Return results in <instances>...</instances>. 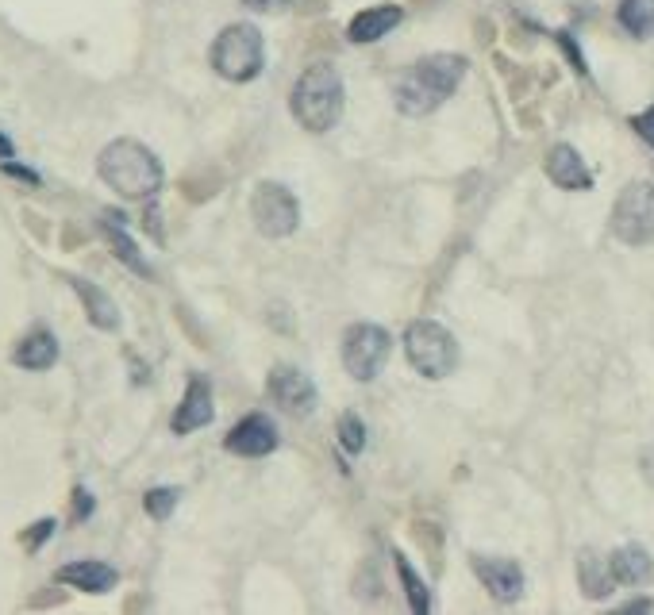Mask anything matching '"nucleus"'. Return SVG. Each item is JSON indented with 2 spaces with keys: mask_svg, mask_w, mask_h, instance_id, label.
Listing matches in <instances>:
<instances>
[{
  "mask_svg": "<svg viewBox=\"0 0 654 615\" xmlns=\"http://www.w3.org/2000/svg\"><path fill=\"white\" fill-rule=\"evenodd\" d=\"M12 362H16L20 369H31V373L51 369L54 362H58V339H54L51 331H31L24 343L16 346Z\"/></svg>",
  "mask_w": 654,
  "mask_h": 615,
  "instance_id": "18",
  "label": "nucleus"
},
{
  "mask_svg": "<svg viewBox=\"0 0 654 615\" xmlns=\"http://www.w3.org/2000/svg\"><path fill=\"white\" fill-rule=\"evenodd\" d=\"M558 43H562V47H566V54L574 58V66H578V74H585V62H581V54H578V43H574V39H570L566 31H558Z\"/></svg>",
  "mask_w": 654,
  "mask_h": 615,
  "instance_id": "29",
  "label": "nucleus"
},
{
  "mask_svg": "<svg viewBox=\"0 0 654 615\" xmlns=\"http://www.w3.org/2000/svg\"><path fill=\"white\" fill-rule=\"evenodd\" d=\"M266 47H262V31L254 24H231L216 35L212 43V70L227 81H254L262 74Z\"/></svg>",
  "mask_w": 654,
  "mask_h": 615,
  "instance_id": "4",
  "label": "nucleus"
},
{
  "mask_svg": "<svg viewBox=\"0 0 654 615\" xmlns=\"http://www.w3.org/2000/svg\"><path fill=\"white\" fill-rule=\"evenodd\" d=\"M58 581L62 585H70V589H81V592H93V596H101V592H112L116 589V581H120V573L112 566H104V562H70V566L58 569Z\"/></svg>",
  "mask_w": 654,
  "mask_h": 615,
  "instance_id": "15",
  "label": "nucleus"
},
{
  "mask_svg": "<svg viewBox=\"0 0 654 615\" xmlns=\"http://www.w3.org/2000/svg\"><path fill=\"white\" fill-rule=\"evenodd\" d=\"M466 77V58L462 54H428L416 66H408L397 85H393V100L404 116H431Z\"/></svg>",
  "mask_w": 654,
  "mask_h": 615,
  "instance_id": "1",
  "label": "nucleus"
},
{
  "mask_svg": "<svg viewBox=\"0 0 654 615\" xmlns=\"http://www.w3.org/2000/svg\"><path fill=\"white\" fill-rule=\"evenodd\" d=\"M624 612H651V600H631Z\"/></svg>",
  "mask_w": 654,
  "mask_h": 615,
  "instance_id": "33",
  "label": "nucleus"
},
{
  "mask_svg": "<svg viewBox=\"0 0 654 615\" xmlns=\"http://www.w3.org/2000/svg\"><path fill=\"white\" fill-rule=\"evenodd\" d=\"M389 350H393V339H389L385 327H378V323H354L343 335V366H347L354 381H374L381 366L389 362Z\"/></svg>",
  "mask_w": 654,
  "mask_h": 615,
  "instance_id": "7",
  "label": "nucleus"
},
{
  "mask_svg": "<svg viewBox=\"0 0 654 615\" xmlns=\"http://www.w3.org/2000/svg\"><path fill=\"white\" fill-rule=\"evenodd\" d=\"M339 439L351 454H362L366 450V423L358 416H343L339 419Z\"/></svg>",
  "mask_w": 654,
  "mask_h": 615,
  "instance_id": "23",
  "label": "nucleus"
},
{
  "mask_svg": "<svg viewBox=\"0 0 654 615\" xmlns=\"http://www.w3.org/2000/svg\"><path fill=\"white\" fill-rule=\"evenodd\" d=\"M51 535H54V519H39V523H35V527L24 535V546H27V550H39V546L51 539Z\"/></svg>",
  "mask_w": 654,
  "mask_h": 615,
  "instance_id": "25",
  "label": "nucleus"
},
{
  "mask_svg": "<svg viewBox=\"0 0 654 615\" xmlns=\"http://www.w3.org/2000/svg\"><path fill=\"white\" fill-rule=\"evenodd\" d=\"M397 573H401L404 592H408V608H412V612H428V608H431L428 589H424V581H420V577L412 573V566H408V558H401V554H397Z\"/></svg>",
  "mask_w": 654,
  "mask_h": 615,
  "instance_id": "22",
  "label": "nucleus"
},
{
  "mask_svg": "<svg viewBox=\"0 0 654 615\" xmlns=\"http://www.w3.org/2000/svg\"><path fill=\"white\" fill-rule=\"evenodd\" d=\"M470 566H474L478 581L489 589L493 600H501V604L520 600V592H524V569L516 566L512 558H489V554H478Z\"/></svg>",
  "mask_w": 654,
  "mask_h": 615,
  "instance_id": "11",
  "label": "nucleus"
},
{
  "mask_svg": "<svg viewBox=\"0 0 654 615\" xmlns=\"http://www.w3.org/2000/svg\"><path fill=\"white\" fill-rule=\"evenodd\" d=\"M620 27L635 39H651L654 35V0H620L616 8Z\"/></svg>",
  "mask_w": 654,
  "mask_h": 615,
  "instance_id": "21",
  "label": "nucleus"
},
{
  "mask_svg": "<svg viewBox=\"0 0 654 615\" xmlns=\"http://www.w3.org/2000/svg\"><path fill=\"white\" fill-rule=\"evenodd\" d=\"M266 389L274 396V404H281V408L293 412V416H308V412L316 408V385H312V377L301 373V369L277 366L274 373H270V381H266Z\"/></svg>",
  "mask_w": 654,
  "mask_h": 615,
  "instance_id": "10",
  "label": "nucleus"
},
{
  "mask_svg": "<svg viewBox=\"0 0 654 615\" xmlns=\"http://www.w3.org/2000/svg\"><path fill=\"white\" fill-rule=\"evenodd\" d=\"M547 177H551L558 189H570V193L593 189V173L585 166V158H581L574 147H566V143H558V147L547 154Z\"/></svg>",
  "mask_w": 654,
  "mask_h": 615,
  "instance_id": "13",
  "label": "nucleus"
},
{
  "mask_svg": "<svg viewBox=\"0 0 654 615\" xmlns=\"http://www.w3.org/2000/svg\"><path fill=\"white\" fill-rule=\"evenodd\" d=\"M12 154H16V147H12V139H4V135H0V158H4V162H8V158H12Z\"/></svg>",
  "mask_w": 654,
  "mask_h": 615,
  "instance_id": "32",
  "label": "nucleus"
},
{
  "mask_svg": "<svg viewBox=\"0 0 654 615\" xmlns=\"http://www.w3.org/2000/svg\"><path fill=\"white\" fill-rule=\"evenodd\" d=\"M293 116L304 131L312 135H324L331 131L339 116H343V77L335 74L331 66H308L301 74V81L293 85V100H289Z\"/></svg>",
  "mask_w": 654,
  "mask_h": 615,
  "instance_id": "3",
  "label": "nucleus"
},
{
  "mask_svg": "<svg viewBox=\"0 0 654 615\" xmlns=\"http://www.w3.org/2000/svg\"><path fill=\"white\" fill-rule=\"evenodd\" d=\"M143 504H147V512H151L154 519H166L170 512H174L177 492L174 489H151L147 496H143Z\"/></svg>",
  "mask_w": 654,
  "mask_h": 615,
  "instance_id": "24",
  "label": "nucleus"
},
{
  "mask_svg": "<svg viewBox=\"0 0 654 615\" xmlns=\"http://www.w3.org/2000/svg\"><path fill=\"white\" fill-rule=\"evenodd\" d=\"M578 573H581V589H585V596H593V600H604L612 592V585H616L612 569L604 566L593 550H585L578 558Z\"/></svg>",
  "mask_w": 654,
  "mask_h": 615,
  "instance_id": "20",
  "label": "nucleus"
},
{
  "mask_svg": "<svg viewBox=\"0 0 654 615\" xmlns=\"http://www.w3.org/2000/svg\"><path fill=\"white\" fill-rule=\"evenodd\" d=\"M212 416H216V408H212V385L204 377H193L185 396H181V404H177L174 419H170V427H174V435H189V431L208 427Z\"/></svg>",
  "mask_w": 654,
  "mask_h": 615,
  "instance_id": "12",
  "label": "nucleus"
},
{
  "mask_svg": "<svg viewBox=\"0 0 654 615\" xmlns=\"http://www.w3.org/2000/svg\"><path fill=\"white\" fill-rule=\"evenodd\" d=\"M101 231H104V239H108V246H112V254L124 262L127 270L131 273H139V277H151V266L143 262V254H139V246L127 239V231H124V216L120 212H104L101 216Z\"/></svg>",
  "mask_w": 654,
  "mask_h": 615,
  "instance_id": "16",
  "label": "nucleus"
},
{
  "mask_svg": "<svg viewBox=\"0 0 654 615\" xmlns=\"http://www.w3.org/2000/svg\"><path fill=\"white\" fill-rule=\"evenodd\" d=\"M401 20H404V12L397 4H374V8L358 12L351 24H347V39H351V43H378V39H385Z\"/></svg>",
  "mask_w": 654,
  "mask_h": 615,
  "instance_id": "14",
  "label": "nucleus"
},
{
  "mask_svg": "<svg viewBox=\"0 0 654 615\" xmlns=\"http://www.w3.org/2000/svg\"><path fill=\"white\" fill-rule=\"evenodd\" d=\"M274 446H277V423L270 416H262V412L239 419L231 427V435L224 439L227 454H239V458H266Z\"/></svg>",
  "mask_w": 654,
  "mask_h": 615,
  "instance_id": "9",
  "label": "nucleus"
},
{
  "mask_svg": "<svg viewBox=\"0 0 654 615\" xmlns=\"http://www.w3.org/2000/svg\"><path fill=\"white\" fill-rule=\"evenodd\" d=\"M251 12H285L293 0H243Z\"/></svg>",
  "mask_w": 654,
  "mask_h": 615,
  "instance_id": "27",
  "label": "nucleus"
},
{
  "mask_svg": "<svg viewBox=\"0 0 654 615\" xmlns=\"http://www.w3.org/2000/svg\"><path fill=\"white\" fill-rule=\"evenodd\" d=\"M70 285H74V293L85 300V312H89V323H93V327H101V331H116V327H120V312H116L112 296L104 293V289L89 285L85 277H70Z\"/></svg>",
  "mask_w": 654,
  "mask_h": 615,
  "instance_id": "17",
  "label": "nucleus"
},
{
  "mask_svg": "<svg viewBox=\"0 0 654 615\" xmlns=\"http://www.w3.org/2000/svg\"><path fill=\"white\" fill-rule=\"evenodd\" d=\"M251 216H254V227H258L266 239H285V235H293L297 223H301V204H297V197H293L285 185L262 181L251 197Z\"/></svg>",
  "mask_w": 654,
  "mask_h": 615,
  "instance_id": "8",
  "label": "nucleus"
},
{
  "mask_svg": "<svg viewBox=\"0 0 654 615\" xmlns=\"http://www.w3.org/2000/svg\"><path fill=\"white\" fill-rule=\"evenodd\" d=\"M631 127H635V135H639L643 143H651V147H654V104L647 108V112L631 116Z\"/></svg>",
  "mask_w": 654,
  "mask_h": 615,
  "instance_id": "26",
  "label": "nucleus"
},
{
  "mask_svg": "<svg viewBox=\"0 0 654 615\" xmlns=\"http://www.w3.org/2000/svg\"><path fill=\"white\" fill-rule=\"evenodd\" d=\"M643 477L654 485V446H651V450H643Z\"/></svg>",
  "mask_w": 654,
  "mask_h": 615,
  "instance_id": "31",
  "label": "nucleus"
},
{
  "mask_svg": "<svg viewBox=\"0 0 654 615\" xmlns=\"http://www.w3.org/2000/svg\"><path fill=\"white\" fill-rule=\"evenodd\" d=\"M404 354H408L412 369L424 373L428 381H439V377L454 373V366H458V343H454L451 331L435 320H416L408 327Z\"/></svg>",
  "mask_w": 654,
  "mask_h": 615,
  "instance_id": "5",
  "label": "nucleus"
},
{
  "mask_svg": "<svg viewBox=\"0 0 654 615\" xmlns=\"http://www.w3.org/2000/svg\"><path fill=\"white\" fill-rule=\"evenodd\" d=\"M4 173H8V177H20L27 185H39V173L24 170V166H16V162H4Z\"/></svg>",
  "mask_w": 654,
  "mask_h": 615,
  "instance_id": "30",
  "label": "nucleus"
},
{
  "mask_svg": "<svg viewBox=\"0 0 654 615\" xmlns=\"http://www.w3.org/2000/svg\"><path fill=\"white\" fill-rule=\"evenodd\" d=\"M97 173L104 185H112L127 200H151L162 189V162L154 158L151 147L135 143V139H116L101 150Z\"/></svg>",
  "mask_w": 654,
  "mask_h": 615,
  "instance_id": "2",
  "label": "nucleus"
},
{
  "mask_svg": "<svg viewBox=\"0 0 654 615\" xmlns=\"http://www.w3.org/2000/svg\"><path fill=\"white\" fill-rule=\"evenodd\" d=\"M74 516H77V519H89V516H93V496H89L85 489H77V492H74Z\"/></svg>",
  "mask_w": 654,
  "mask_h": 615,
  "instance_id": "28",
  "label": "nucleus"
},
{
  "mask_svg": "<svg viewBox=\"0 0 654 615\" xmlns=\"http://www.w3.org/2000/svg\"><path fill=\"white\" fill-rule=\"evenodd\" d=\"M608 569L620 585H643L651 577V554L643 546H620L612 558H608Z\"/></svg>",
  "mask_w": 654,
  "mask_h": 615,
  "instance_id": "19",
  "label": "nucleus"
},
{
  "mask_svg": "<svg viewBox=\"0 0 654 615\" xmlns=\"http://www.w3.org/2000/svg\"><path fill=\"white\" fill-rule=\"evenodd\" d=\"M612 231L628 246H647L654 239V181H631L616 197Z\"/></svg>",
  "mask_w": 654,
  "mask_h": 615,
  "instance_id": "6",
  "label": "nucleus"
}]
</instances>
